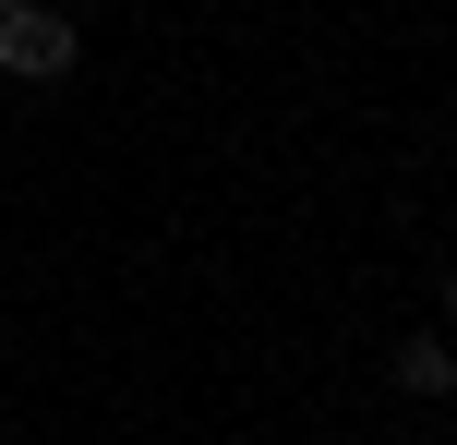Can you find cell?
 <instances>
[{"label": "cell", "mask_w": 457, "mask_h": 445, "mask_svg": "<svg viewBox=\"0 0 457 445\" xmlns=\"http://www.w3.org/2000/svg\"><path fill=\"white\" fill-rule=\"evenodd\" d=\"M72 61H85V24H72V12L0 0V72H12V85H72Z\"/></svg>", "instance_id": "cell-1"}, {"label": "cell", "mask_w": 457, "mask_h": 445, "mask_svg": "<svg viewBox=\"0 0 457 445\" xmlns=\"http://www.w3.org/2000/svg\"><path fill=\"white\" fill-rule=\"evenodd\" d=\"M445 385H457V361H445V337H397V398H421V409H434Z\"/></svg>", "instance_id": "cell-2"}, {"label": "cell", "mask_w": 457, "mask_h": 445, "mask_svg": "<svg viewBox=\"0 0 457 445\" xmlns=\"http://www.w3.org/2000/svg\"><path fill=\"white\" fill-rule=\"evenodd\" d=\"M48 12H96V0H48Z\"/></svg>", "instance_id": "cell-3"}]
</instances>
